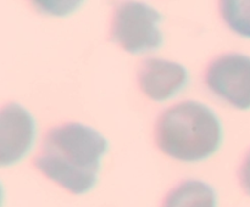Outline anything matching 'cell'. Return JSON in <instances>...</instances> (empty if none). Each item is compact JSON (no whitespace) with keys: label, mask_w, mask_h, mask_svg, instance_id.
<instances>
[{"label":"cell","mask_w":250,"mask_h":207,"mask_svg":"<svg viewBox=\"0 0 250 207\" xmlns=\"http://www.w3.org/2000/svg\"><path fill=\"white\" fill-rule=\"evenodd\" d=\"M161 19V15L149 5L121 2L112 14L110 38L132 54L155 50L163 44V33L159 28Z\"/></svg>","instance_id":"3"},{"label":"cell","mask_w":250,"mask_h":207,"mask_svg":"<svg viewBox=\"0 0 250 207\" xmlns=\"http://www.w3.org/2000/svg\"><path fill=\"white\" fill-rule=\"evenodd\" d=\"M187 79V71L182 65L163 58H146L138 70L142 92L156 101H164L177 94Z\"/></svg>","instance_id":"6"},{"label":"cell","mask_w":250,"mask_h":207,"mask_svg":"<svg viewBox=\"0 0 250 207\" xmlns=\"http://www.w3.org/2000/svg\"><path fill=\"white\" fill-rule=\"evenodd\" d=\"M155 141L170 157L195 162L211 156L221 145V123L202 102L182 101L160 114L155 124Z\"/></svg>","instance_id":"2"},{"label":"cell","mask_w":250,"mask_h":207,"mask_svg":"<svg viewBox=\"0 0 250 207\" xmlns=\"http://www.w3.org/2000/svg\"><path fill=\"white\" fill-rule=\"evenodd\" d=\"M239 182H241L244 191L250 195V150L244 157L243 163L239 168Z\"/></svg>","instance_id":"9"},{"label":"cell","mask_w":250,"mask_h":207,"mask_svg":"<svg viewBox=\"0 0 250 207\" xmlns=\"http://www.w3.org/2000/svg\"><path fill=\"white\" fill-rule=\"evenodd\" d=\"M161 207H216V194L207 183L185 180L166 195Z\"/></svg>","instance_id":"7"},{"label":"cell","mask_w":250,"mask_h":207,"mask_svg":"<svg viewBox=\"0 0 250 207\" xmlns=\"http://www.w3.org/2000/svg\"><path fill=\"white\" fill-rule=\"evenodd\" d=\"M107 140L92 127L77 122L54 127L44 136L33 165L46 178L72 194L95 185Z\"/></svg>","instance_id":"1"},{"label":"cell","mask_w":250,"mask_h":207,"mask_svg":"<svg viewBox=\"0 0 250 207\" xmlns=\"http://www.w3.org/2000/svg\"><path fill=\"white\" fill-rule=\"evenodd\" d=\"M220 14L232 31L239 36L250 38V1H221Z\"/></svg>","instance_id":"8"},{"label":"cell","mask_w":250,"mask_h":207,"mask_svg":"<svg viewBox=\"0 0 250 207\" xmlns=\"http://www.w3.org/2000/svg\"><path fill=\"white\" fill-rule=\"evenodd\" d=\"M36 135L33 117L16 102L6 104L0 113V163L9 166L21 160Z\"/></svg>","instance_id":"5"},{"label":"cell","mask_w":250,"mask_h":207,"mask_svg":"<svg viewBox=\"0 0 250 207\" xmlns=\"http://www.w3.org/2000/svg\"><path fill=\"white\" fill-rule=\"evenodd\" d=\"M205 83L216 96L239 110L250 109V57L239 53L219 56L209 63Z\"/></svg>","instance_id":"4"}]
</instances>
